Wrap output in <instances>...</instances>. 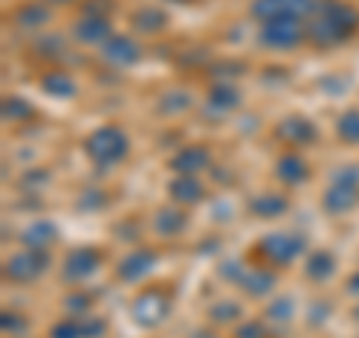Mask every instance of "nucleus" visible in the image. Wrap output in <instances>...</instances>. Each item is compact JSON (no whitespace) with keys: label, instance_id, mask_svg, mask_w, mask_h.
Instances as JSON below:
<instances>
[{"label":"nucleus","instance_id":"nucleus-1","mask_svg":"<svg viewBox=\"0 0 359 338\" xmlns=\"http://www.w3.org/2000/svg\"><path fill=\"white\" fill-rule=\"evenodd\" d=\"M126 153H129V141H126V135H123V129H117V126H105L87 138V156L96 165H114Z\"/></svg>","mask_w":359,"mask_h":338},{"label":"nucleus","instance_id":"nucleus-2","mask_svg":"<svg viewBox=\"0 0 359 338\" xmlns=\"http://www.w3.org/2000/svg\"><path fill=\"white\" fill-rule=\"evenodd\" d=\"M309 13H318V0H255L252 15L273 21V18H302Z\"/></svg>","mask_w":359,"mask_h":338},{"label":"nucleus","instance_id":"nucleus-3","mask_svg":"<svg viewBox=\"0 0 359 338\" xmlns=\"http://www.w3.org/2000/svg\"><path fill=\"white\" fill-rule=\"evenodd\" d=\"M261 39L266 45H276V48H290L302 39V25L299 18H273L266 21V27L261 30Z\"/></svg>","mask_w":359,"mask_h":338},{"label":"nucleus","instance_id":"nucleus-4","mask_svg":"<svg viewBox=\"0 0 359 338\" xmlns=\"http://www.w3.org/2000/svg\"><path fill=\"white\" fill-rule=\"evenodd\" d=\"M102 58L108 63H117V66H129L138 60V45H135L129 36H111L102 48Z\"/></svg>","mask_w":359,"mask_h":338},{"label":"nucleus","instance_id":"nucleus-5","mask_svg":"<svg viewBox=\"0 0 359 338\" xmlns=\"http://www.w3.org/2000/svg\"><path fill=\"white\" fill-rule=\"evenodd\" d=\"M45 257L42 252L39 255H33V252H27V255H15L13 261H9V266H6V273L13 276V278H18V281H27V278H33V276H39L42 269H45Z\"/></svg>","mask_w":359,"mask_h":338},{"label":"nucleus","instance_id":"nucleus-6","mask_svg":"<svg viewBox=\"0 0 359 338\" xmlns=\"http://www.w3.org/2000/svg\"><path fill=\"white\" fill-rule=\"evenodd\" d=\"M99 266V255L93 249H78L66 257V276L69 278H84Z\"/></svg>","mask_w":359,"mask_h":338},{"label":"nucleus","instance_id":"nucleus-7","mask_svg":"<svg viewBox=\"0 0 359 338\" xmlns=\"http://www.w3.org/2000/svg\"><path fill=\"white\" fill-rule=\"evenodd\" d=\"M264 249H266L269 257H276V261H290V257L302 249V240H297V236H285V234L266 236Z\"/></svg>","mask_w":359,"mask_h":338},{"label":"nucleus","instance_id":"nucleus-8","mask_svg":"<svg viewBox=\"0 0 359 338\" xmlns=\"http://www.w3.org/2000/svg\"><path fill=\"white\" fill-rule=\"evenodd\" d=\"M356 201H359V195H356L353 186H332L327 191V198H323V207H327L330 212H347Z\"/></svg>","mask_w":359,"mask_h":338},{"label":"nucleus","instance_id":"nucleus-9","mask_svg":"<svg viewBox=\"0 0 359 338\" xmlns=\"http://www.w3.org/2000/svg\"><path fill=\"white\" fill-rule=\"evenodd\" d=\"M153 264H156V257H153L150 252H135V255H129L126 261H123V266H120V276L126 278V281H135V278L147 276Z\"/></svg>","mask_w":359,"mask_h":338},{"label":"nucleus","instance_id":"nucleus-10","mask_svg":"<svg viewBox=\"0 0 359 338\" xmlns=\"http://www.w3.org/2000/svg\"><path fill=\"white\" fill-rule=\"evenodd\" d=\"M204 165H207V153L201 150V147H186V150L174 159V168H177V171H183V177L201 171Z\"/></svg>","mask_w":359,"mask_h":338},{"label":"nucleus","instance_id":"nucleus-11","mask_svg":"<svg viewBox=\"0 0 359 338\" xmlns=\"http://www.w3.org/2000/svg\"><path fill=\"white\" fill-rule=\"evenodd\" d=\"M75 33H78V39H84V42H99V39L108 36V21L99 18V15H90L84 21H78Z\"/></svg>","mask_w":359,"mask_h":338},{"label":"nucleus","instance_id":"nucleus-12","mask_svg":"<svg viewBox=\"0 0 359 338\" xmlns=\"http://www.w3.org/2000/svg\"><path fill=\"white\" fill-rule=\"evenodd\" d=\"M48 9H45L42 4H27V6H21L18 9V15H15V21H18V27H25V30H30V27H39V25H45L48 21Z\"/></svg>","mask_w":359,"mask_h":338},{"label":"nucleus","instance_id":"nucleus-13","mask_svg":"<svg viewBox=\"0 0 359 338\" xmlns=\"http://www.w3.org/2000/svg\"><path fill=\"white\" fill-rule=\"evenodd\" d=\"M25 240H27V245H33V249H45V245L54 243V224L36 222V224H33V228L25 234Z\"/></svg>","mask_w":359,"mask_h":338},{"label":"nucleus","instance_id":"nucleus-14","mask_svg":"<svg viewBox=\"0 0 359 338\" xmlns=\"http://www.w3.org/2000/svg\"><path fill=\"white\" fill-rule=\"evenodd\" d=\"M278 135L287 138V141H311L314 138V129L309 126L306 120H287V123H282Z\"/></svg>","mask_w":359,"mask_h":338},{"label":"nucleus","instance_id":"nucleus-15","mask_svg":"<svg viewBox=\"0 0 359 338\" xmlns=\"http://www.w3.org/2000/svg\"><path fill=\"white\" fill-rule=\"evenodd\" d=\"M132 25L138 30H144V33H153V30H159L165 25V15L159 13V9H141V13L132 15Z\"/></svg>","mask_w":359,"mask_h":338},{"label":"nucleus","instance_id":"nucleus-16","mask_svg":"<svg viewBox=\"0 0 359 338\" xmlns=\"http://www.w3.org/2000/svg\"><path fill=\"white\" fill-rule=\"evenodd\" d=\"M171 191L177 201H198L201 198V183L195 177H180L171 183Z\"/></svg>","mask_w":359,"mask_h":338},{"label":"nucleus","instance_id":"nucleus-17","mask_svg":"<svg viewBox=\"0 0 359 338\" xmlns=\"http://www.w3.org/2000/svg\"><path fill=\"white\" fill-rule=\"evenodd\" d=\"M278 177H282L285 183H299V180L306 177V165H302L297 156H285V159L278 162Z\"/></svg>","mask_w":359,"mask_h":338},{"label":"nucleus","instance_id":"nucleus-18","mask_svg":"<svg viewBox=\"0 0 359 338\" xmlns=\"http://www.w3.org/2000/svg\"><path fill=\"white\" fill-rule=\"evenodd\" d=\"M42 87L48 90V93H54V96H72V93H75L72 78H69V75H60V72H54V75L45 78Z\"/></svg>","mask_w":359,"mask_h":338},{"label":"nucleus","instance_id":"nucleus-19","mask_svg":"<svg viewBox=\"0 0 359 338\" xmlns=\"http://www.w3.org/2000/svg\"><path fill=\"white\" fill-rule=\"evenodd\" d=\"M287 204L285 198H276V195H261L252 201V210L257 212V216H276V212H282Z\"/></svg>","mask_w":359,"mask_h":338},{"label":"nucleus","instance_id":"nucleus-20","mask_svg":"<svg viewBox=\"0 0 359 338\" xmlns=\"http://www.w3.org/2000/svg\"><path fill=\"white\" fill-rule=\"evenodd\" d=\"M156 228H159L162 234H177V231H183V212H177V210H162L159 219H156Z\"/></svg>","mask_w":359,"mask_h":338},{"label":"nucleus","instance_id":"nucleus-21","mask_svg":"<svg viewBox=\"0 0 359 338\" xmlns=\"http://www.w3.org/2000/svg\"><path fill=\"white\" fill-rule=\"evenodd\" d=\"M339 132L344 141H353V144L359 141V111H347L339 123Z\"/></svg>","mask_w":359,"mask_h":338},{"label":"nucleus","instance_id":"nucleus-22","mask_svg":"<svg viewBox=\"0 0 359 338\" xmlns=\"http://www.w3.org/2000/svg\"><path fill=\"white\" fill-rule=\"evenodd\" d=\"M332 273V257L330 255H323V252H318L309 261V276L311 278H327Z\"/></svg>","mask_w":359,"mask_h":338},{"label":"nucleus","instance_id":"nucleus-23","mask_svg":"<svg viewBox=\"0 0 359 338\" xmlns=\"http://www.w3.org/2000/svg\"><path fill=\"white\" fill-rule=\"evenodd\" d=\"M212 105H219V108H233L237 105V93L228 87H216L212 90Z\"/></svg>","mask_w":359,"mask_h":338},{"label":"nucleus","instance_id":"nucleus-24","mask_svg":"<svg viewBox=\"0 0 359 338\" xmlns=\"http://www.w3.org/2000/svg\"><path fill=\"white\" fill-rule=\"evenodd\" d=\"M6 117H25V114H30V108L25 105V102H21V99L18 96H13V99H6Z\"/></svg>","mask_w":359,"mask_h":338},{"label":"nucleus","instance_id":"nucleus-25","mask_svg":"<svg viewBox=\"0 0 359 338\" xmlns=\"http://www.w3.org/2000/svg\"><path fill=\"white\" fill-rule=\"evenodd\" d=\"M269 285H273V276H269V273H255V276L249 278V288L255 290V294H264Z\"/></svg>","mask_w":359,"mask_h":338},{"label":"nucleus","instance_id":"nucleus-26","mask_svg":"<svg viewBox=\"0 0 359 338\" xmlns=\"http://www.w3.org/2000/svg\"><path fill=\"white\" fill-rule=\"evenodd\" d=\"M78 332H81V330H78L75 323H63V326H57V330H54V335H57V338H75Z\"/></svg>","mask_w":359,"mask_h":338},{"label":"nucleus","instance_id":"nucleus-27","mask_svg":"<svg viewBox=\"0 0 359 338\" xmlns=\"http://www.w3.org/2000/svg\"><path fill=\"white\" fill-rule=\"evenodd\" d=\"M351 288H353V290H356V294H359V276H356V278L351 281Z\"/></svg>","mask_w":359,"mask_h":338},{"label":"nucleus","instance_id":"nucleus-28","mask_svg":"<svg viewBox=\"0 0 359 338\" xmlns=\"http://www.w3.org/2000/svg\"><path fill=\"white\" fill-rule=\"evenodd\" d=\"M60 4H66V0H60Z\"/></svg>","mask_w":359,"mask_h":338}]
</instances>
